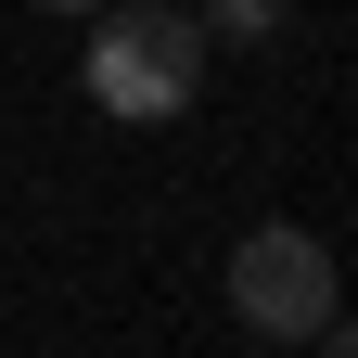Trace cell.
Segmentation results:
<instances>
[{
	"mask_svg": "<svg viewBox=\"0 0 358 358\" xmlns=\"http://www.w3.org/2000/svg\"><path fill=\"white\" fill-rule=\"evenodd\" d=\"M205 64H217V38H205L192 0H103V13H90V52H77L90 103L128 115V128L192 115V103H205Z\"/></svg>",
	"mask_w": 358,
	"mask_h": 358,
	"instance_id": "1",
	"label": "cell"
},
{
	"mask_svg": "<svg viewBox=\"0 0 358 358\" xmlns=\"http://www.w3.org/2000/svg\"><path fill=\"white\" fill-rule=\"evenodd\" d=\"M231 320L256 345H320V320H333V243L294 231V217H256L231 243Z\"/></svg>",
	"mask_w": 358,
	"mask_h": 358,
	"instance_id": "2",
	"label": "cell"
},
{
	"mask_svg": "<svg viewBox=\"0 0 358 358\" xmlns=\"http://www.w3.org/2000/svg\"><path fill=\"white\" fill-rule=\"evenodd\" d=\"M282 26V0H205V38H268Z\"/></svg>",
	"mask_w": 358,
	"mask_h": 358,
	"instance_id": "3",
	"label": "cell"
},
{
	"mask_svg": "<svg viewBox=\"0 0 358 358\" xmlns=\"http://www.w3.org/2000/svg\"><path fill=\"white\" fill-rule=\"evenodd\" d=\"M320 345H333V358H358V320H345V307H333V320H320Z\"/></svg>",
	"mask_w": 358,
	"mask_h": 358,
	"instance_id": "4",
	"label": "cell"
},
{
	"mask_svg": "<svg viewBox=\"0 0 358 358\" xmlns=\"http://www.w3.org/2000/svg\"><path fill=\"white\" fill-rule=\"evenodd\" d=\"M38 13H103V0H38Z\"/></svg>",
	"mask_w": 358,
	"mask_h": 358,
	"instance_id": "5",
	"label": "cell"
}]
</instances>
